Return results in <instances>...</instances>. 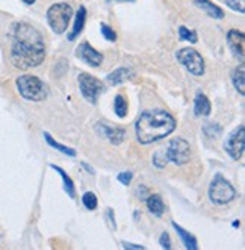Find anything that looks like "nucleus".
I'll return each mask as SVG.
<instances>
[{
  "mask_svg": "<svg viewBox=\"0 0 245 250\" xmlns=\"http://www.w3.org/2000/svg\"><path fill=\"white\" fill-rule=\"evenodd\" d=\"M179 37L182 41H188L191 44H195L198 41V37H197V32L192 31V29H188L185 26H180L179 27Z\"/></svg>",
  "mask_w": 245,
  "mask_h": 250,
  "instance_id": "24",
  "label": "nucleus"
},
{
  "mask_svg": "<svg viewBox=\"0 0 245 250\" xmlns=\"http://www.w3.org/2000/svg\"><path fill=\"white\" fill-rule=\"evenodd\" d=\"M236 197V189L224 176L217 174L209 185V200L215 205H227Z\"/></svg>",
  "mask_w": 245,
  "mask_h": 250,
  "instance_id": "5",
  "label": "nucleus"
},
{
  "mask_svg": "<svg viewBox=\"0 0 245 250\" xmlns=\"http://www.w3.org/2000/svg\"><path fill=\"white\" fill-rule=\"evenodd\" d=\"M146 203H147V209L156 215V217H161L165 211V205H164V200L159 194H150L147 199H146Z\"/></svg>",
  "mask_w": 245,
  "mask_h": 250,
  "instance_id": "18",
  "label": "nucleus"
},
{
  "mask_svg": "<svg viewBox=\"0 0 245 250\" xmlns=\"http://www.w3.org/2000/svg\"><path fill=\"white\" fill-rule=\"evenodd\" d=\"M79 88L83 99L91 105H95L98 102V97L105 91V83L97 79L95 76L90 75V73H80L79 78Z\"/></svg>",
  "mask_w": 245,
  "mask_h": 250,
  "instance_id": "7",
  "label": "nucleus"
},
{
  "mask_svg": "<svg viewBox=\"0 0 245 250\" xmlns=\"http://www.w3.org/2000/svg\"><path fill=\"white\" fill-rule=\"evenodd\" d=\"M100 31H102V35L105 37V40H108V41H111V42L117 41V34H115V31H113V29H112L111 26L102 24V26H100Z\"/></svg>",
  "mask_w": 245,
  "mask_h": 250,
  "instance_id": "26",
  "label": "nucleus"
},
{
  "mask_svg": "<svg viewBox=\"0 0 245 250\" xmlns=\"http://www.w3.org/2000/svg\"><path fill=\"white\" fill-rule=\"evenodd\" d=\"M106 218H108V222L111 223V229L117 228V223H115V218H113V209H111V208L106 209Z\"/></svg>",
  "mask_w": 245,
  "mask_h": 250,
  "instance_id": "31",
  "label": "nucleus"
},
{
  "mask_svg": "<svg viewBox=\"0 0 245 250\" xmlns=\"http://www.w3.org/2000/svg\"><path fill=\"white\" fill-rule=\"evenodd\" d=\"M44 140H46V143L50 146V147H53V149H56L57 152H61V153H64V155H68V156H71V158H75L76 156V150L75 149H71V147H68V146H64V144H61V143H57L49 132H44Z\"/></svg>",
  "mask_w": 245,
  "mask_h": 250,
  "instance_id": "21",
  "label": "nucleus"
},
{
  "mask_svg": "<svg viewBox=\"0 0 245 250\" xmlns=\"http://www.w3.org/2000/svg\"><path fill=\"white\" fill-rule=\"evenodd\" d=\"M113 109H115V114H117L120 119H124L127 115V111H129V105H127V100L124 96L121 94H117L115 96V100H113Z\"/></svg>",
  "mask_w": 245,
  "mask_h": 250,
  "instance_id": "22",
  "label": "nucleus"
},
{
  "mask_svg": "<svg viewBox=\"0 0 245 250\" xmlns=\"http://www.w3.org/2000/svg\"><path fill=\"white\" fill-rule=\"evenodd\" d=\"M205 134L207 138H217L221 134V126L220 125H207L205 127Z\"/></svg>",
  "mask_w": 245,
  "mask_h": 250,
  "instance_id": "27",
  "label": "nucleus"
},
{
  "mask_svg": "<svg viewBox=\"0 0 245 250\" xmlns=\"http://www.w3.org/2000/svg\"><path fill=\"white\" fill-rule=\"evenodd\" d=\"M135 76V73L132 68H127V67H120L117 70H113L112 73H109L106 81L111 83V85H121L124 83L126 81L132 79Z\"/></svg>",
  "mask_w": 245,
  "mask_h": 250,
  "instance_id": "14",
  "label": "nucleus"
},
{
  "mask_svg": "<svg viewBox=\"0 0 245 250\" xmlns=\"http://www.w3.org/2000/svg\"><path fill=\"white\" fill-rule=\"evenodd\" d=\"M11 62L20 70L34 68L46 58V42L32 24L17 21L11 27Z\"/></svg>",
  "mask_w": 245,
  "mask_h": 250,
  "instance_id": "1",
  "label": "nucleus"
},
{
  "mask_svg": "<svg viewBox=\"0 0 245 250\" xmlns=\"http://www.w3.org/2000/svg\"><path fill=\"white\" fill-rule=\"evenodd\" d=\"M71 16H73V9H71V6L68 3L61 2V3L52 5L47 9L46 19H47V23H49L52 31L56 35H61L67 31L68 23L71 20Z\"/></svg>",
  "mask_w": 245,
  "mask_h": 250,
  "instance_id": "4",
  "label": "nucleus"
},
{
  "mask_svg": "<svg viewBox=\"0 0 245 250\" xmlns=\"http://www.w3.org/2000/svg\"><path fill=\"white\" fill-rule=\"evenodd\" d=\"M232 81H233V86L236 88V91L241 96H244L245 94V67H244V62H241V65L233 70Z\"/></svg>",
  "mask_w": 245,
  "mask_h": 250,
  "instance_id": "20",
  "label": "nucleus"
},
{
  "mask_svg": "<svg viewBox=\"0 0 245 250\" xmlns=\"http://www.w3.org/2000/svg\"><path fill=\"white\" fill-rule=\"evenodd\" d=\"M23 2H24L26 5H34V3L37 2V0H23Z\"/></svg>",
  "mask_w": 245,
  "mask_h": 250,
  "instance_id": "34",
  "label": "nucleus"
},
{
  "mask_svg": "<svg viewBox=\"0 0 245 250\" xmlns=\"http://www.w3.org/2000/svg\"><path fill=\"white\" fill-rule=\"evenodd\" d=\"M224 150L228 153L232 159H241L245 150V127L244 125L238 126L235 130H232L224 143Z\"/></svg>",
  "mask_w": 245,
  "mask_h": 250,
  "instance_id": "9",
  "label": "nucleus"
},
{
  "mask_svg": "<svg viewBox=\"0 0 245 250\" xmlns=\"http://www.w3.org/2000/svg\"><path fill=\"white\" fill-rule=\"evenodd\" d=\"M172 228L176 229V232H177V235H179V238L182 240V243H183V246L188 249V250H197L198 249V243H197V240H195V237L192 233H189L186 229H183L180 225H177L176 222H172Z\"/></svg>",
  "mask_w": 245,
  "mask_h": 250,
  "instance_id": "17",
  "label": "nucleus"
},
{
  "mask_svg": "<svg viewBox=\"0 0 245 250\" xmlns=\"http://www.w3.org/2000/svg\"><path fill=\"white\" fill-rule=\"evenodd\" d=\"M82 203L85 205L86 209L94 211L98 207V199H97V196L93 193V191H86V193L82 196Z\"/></svg>",
  "mask_w": 245,
  "mask_h": 250,
  "instance_id": "23",
  "label": "nucleus"
},
{
  "mask_svg": "<svg viewBox=\"0 0 245 250\" xmlns=\"http://www.w3.org/2000/svg\"><path fill=\"white\" fill-rule=\"evenodd\" d=\"M149 196H150V193H149L147 187H144V185H139V187H138V197H139L141 200H146V199H147Z\"/></svg>",
  "mask_w": 245,
  "mask_h": 250,
  "instance_id": "30",
  "label": "nucleus"
},
{
  "mask_svg": "<svg viewBox=\"0 0 245 250\" xmlns=\"http://www.w3.org/2000/svg\"><path fill=\"white\" fill-rule=\"evenodd\" d=\"M210 111H212V106H210L209 99L206 97L205 93L198 91L194 99V114L197 117H207Z\"/></svg>",
  "mask_w": 245,
  "mask_h": 250,
  "instance_id": "15",
  "label": "nucleus"
},
{
  "mask_svg": "<svg viewBox=\"0 0 245 250\" xmlns=\"http://www.w3.org/2000/svg\"><path fill=\"white\" fill-rule=\"evenodd\" d=\"M159 243L164 249L170 250L171 249V240H170V233L168 232H162L161 233V238H159Z\"/></svg>",
  "mask_w": 245,
  "mask_h": 250,
  "instance_id": "29",
  "label": "nucleus"
},
{
  "mask_svg": "<svg viewBox=\"0 0 245 250\" xmlns=\"http://www.w3.org/2000/svg\"><path fill=\"white\" fill-rule=\"evenodd\" d=\"M176 126V119L170 112L164 109H150L139 115L135 125V134L141 144L147 146L171 135Z\"/></svg>",
  "mask_w": 245,
  "mask_h": 250,
  "instance_id": "2",
  "label": "nucleus"
},
{
  "mask_svg": "<svg viewBox=\"0 0 245 250\" xmlns=\"http://www.w3.org/2000/svg\"><path fill=\"white\" fill-rule=\"evenodd\" d=\"M117 179L123 185H131V182L133 179V173L132 171H121V173H118Z\"/></svg>",
  "mask_w": 245,
  "mask_h": 250,
  "instance_id": "28",
  "label": "nucleus"
},
{
  "mask_svg": "<svg viewBox=\"0 0 245 250\" xmlns=\"http://www.w3.org/2000/svg\"><path fill=\"white\" fill-rule=\"evenodd\" d=\"M97 130L115 146L121 144L126 137V130L123 127H115V126H111L109 123H103V122L97 125Z\"/></svg>",
  "mask_w": 245,
  "mask_h": 250,
  "instance_id": "12",
  "label": "nucleus"
},
{
  "mask_svg": "<svg viewBox=\"0 0 245 250\" xmlns=\"http://www.w3.org/2000/svg\"><path fill=\"white\" fill-rule=\"evenodd\" d=\"M82 167H83L86 171H88V173H91V174H94V173H95V171H94V170H93V168H91L88 164H86V163H82Z\"/></svg>",
  "mask_w": 245,
  "mask_h": 250,
  "instance_id": "33",
  "label": "nucleus"
},
{
  "mask_svg": "<svg viewBox=\"0 0 245 250\" xmlns=\"http://www.w3.org/2000/svg\"><path fill=\"white\" fill-rule=\"evenodd\" d=\"M194 5L197 8H200L201 11H205L209 17H212L215 20H223L224 19V11L218 5L212 3L210 0H194Z\"/></svg>",
  "mask_w": 245,
  "mask_h": 250,
  "instance_id": "13",
  "label": "nucleus"
},
{
  "mask_svg": "<svg viewBox=\"0 0 245 250\" xmlns=\"http://www.w3.org/2000/svg\"><path fill=\"white\" fill-rule=\"evenodd\" d=\"M227 42H228V47L232 50V53L239 58L241 62H244V56H245V35H244V32L238 31V29L228 31Z\"/></svg>",
  "mask_w": 245,
  "mask_h": 250,
  "instance_id": "11",
  "label": "nucleus"
},
{
  "mask_svg": "<svg viewBox=\"0 0 245 250\" xmlns=\"http://www.w3.org/2000/svg\"><path fill=\"white\" fill-rule=\"evenodd\" d=\"M164 153L168 163H172L176 166H185L189 163L191 158V147L189 143L183 138H174L168 143L167 147H164Z\"/></svg>",
  "mask_w": 245,
  "mask_h": 250,
  "instance_id": "6",
  "label": "nucleus"
},
{
  "mask_svg": "<svg viewBox=\"0 0 245 250\" xmlns=\"http://www.w3.org/2000/svg\"><path fill=\"white\" fill-rule=\"evenodd\" d=\"M16 83L20 96L29 102H42L47 99V86L37 76L32 75L19 76Z\"/></svg>",
  "mask_w": 245,
  "mask_h": 250,
  "instance_id": "3",
  "label": "nucleus"
},
{
  "mask_svg": "<svg viewBox=\"0 0 245 250\" xmlns=\"http://www.w3.org/2000/svg\"><path fill=\"white\" fill-rule=\"evenodd\" d=\"M76 55L79 60H82L85 64H88L90 67H94V68L100 67L103 62V55L98 50H95L91 44L86 41L79 44V47L76 49Z\"/></svg>",
  "mask_w": 245,
  "mask_h": 250,
  "instance_id": "10",
  "label": "nucleus"
},
{
  "mask_svg": "<svg viewBox=\"0 0 245 250\" xmlns=\"http://www.w3.org/2000/svg\"><path fill=\"white\" fill-rule=\"evenodd\" d=\"M226 5L239 14H245V0H224Z\"/></svg>",
  "mask_w": 245,
  "mask_h": 250,
  "instance_id": "25",
  "label": "nucleus"
},
{
  "mask_svg": "<svg viewBox=\"0 0 245 250\" xmlns=\"http://www.w3.org/2000/svg\"><path fill=\"white\" fill-rule=\"evenodd\" d=\"M50 167H52L56 173H59L61 179H62L64 189H65V193L68 194V197L75 199V197H76V187H75V182L71 181V178H70V176H68V174H67L61 167H57V166H55V164H52Z\"/></svg>",
  "mask_w": 245,
  "mask_h": 250,
  "instance_id": "19",
  "label": "nucleus"
},
{
  "mask_svg": "<svg viewBox=\"0 0 245 250\" xmlns=\"http://www.w3.org/2000/svg\"><path fill=\"white\" fill-rule=\"evenodd\" d=\"M85 23H86V8L85 6H80L77 9V12H76L73 29H71V32L68 34V40L70 41H75L80 35V32L83 31V27H85Z\"/></svg>",
  "mask_w": 245,
  "mask_h": 250,
  "instance_id": "16",
  "label": "nucleus"
},
{
  "mask_svg": "<svg viewBox=\"0 0 245 250\" xmlns=\"http://www.w3.org/2000/svg\"><path fill=\"white\" fill-rule=\"evenodd\" d=\"M123 247L129 249V250H144V249H146L141 244H132V243H126V241H123Z\"/></svg>",
  "mask_w": 245,
  "mask_h": 250,
  "instance_id": "32",
  "label": "nucleus"
},
{
  "mask_svg": "<svg viewBox=\"0 0 245 250\" xmlns=\"http://www.w3.org/2000/svg\"><path fill=\"white\" fill-rule=\"evenodd\" d=\"M177 61L188 70L194 76H203L205 75V60L195 49L192 47H183L176 53Z\"/></svg>",
  "mask_w": 245,
  "mask_h": 250,
  "instance_id": "8",
  "label": "nucleus"
},
{
  "mask_svg": "<svg viewBox=\"0 0 245 250\" xmlns=\"http://www.w3.org/2000/svg\"><path fill=\"white\" fill-rule=\"evenodd\" d=\"M239 226V222H233V228H238Z\"/></svg>",
  "mask_w": 245,
  "mask_h": 250,
  "instance_id": "35",
  "label": "nucleus"
}]
</instances>
